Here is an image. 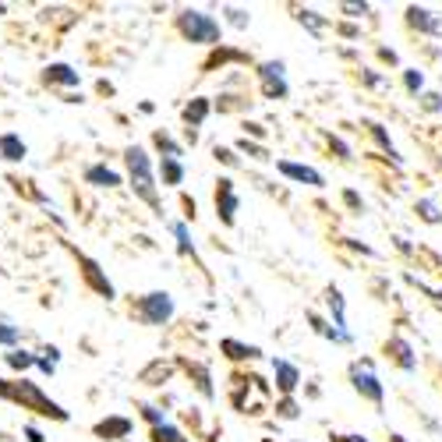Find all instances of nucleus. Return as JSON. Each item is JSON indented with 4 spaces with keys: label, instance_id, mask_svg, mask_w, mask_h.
Masks as SVG:
<instances>
[{
    "label": "nucleus",
    "instance_id": "obj_1",
    "mask_svg": "<svg viewBox=\"0 0 442 442\" xmlns=\"http://www.w3.org/2000/svg\"><path fill=\"white\" fill-rule=\"evenodd\" d=\"M0 400L22 404V411H36L39 418H53V421H68L71 418L57 400H50L39 385L29 382V378H4V375H0Z\"/></svg>",
    "mask_w": 442,
    "mask_h": 442
},
{
    "label": "nucleus",
    "instance_id": "obj_2",
    "mask_svg": "<svg viewBox=\"0 0 442 442\" xmlns=\"http://www.w3.org/2000/svg\"><path fill=\"white\" fill-rule=\"evenodd\" d=\"M124 163H128V174H131V188L142 202H149L156 209V216H163L159 195H156V174H152V159L142 145H128L124 149Z\"/></svg>",
    "mask_w": 442,
    "mask_h": 442
},
{
    "label": "nucleus",
    "instance_id": "obj_3",
    "mask_svg": "<svg viewBox=\"0 0 442 442\" xmlns=\"http://www.w3.org/2000/svg\"><path fill=\"white\" fill-rule=\"evenodd\" d=\"M177 32L188 39V43H198V46H219V39H223V29H219V22L198 8H188L177 15Z\"/></svg>",
    "mask_w": 442,
    "mask_h": 442
},
{
    "label": "nucleus",
    "instance_id": "obj_4",
    "mask_svg": "<svg viewBox=\"0 0 442 442\" xmlns=\"http://www.w3.org/2000/svg\"><path fill=\"white\" fill-rule=\"evenodd\" d=\"M131 311H135V318L145 322V325H167V322L174 318V297H170L167 290H152V294L138 297Z\"/></svg>",
    "mask_w": 442,
    "mask_h": 442
},
{
    "label": "nucleus",
    "instance_id": "obj_5",
    "mask_svg": "<svg viewBox=\"0 0 442 442\" xmlns=\"http://www.w3.org/2000/svg\"><path fill=\"white\" fill-rule=\"evenodd\" d=\"M258 82H262V96L265 99H287V92H290V85H287V64L283 61L258 64Z\"/></svg>",
    "mask_w": 442,
    "mask_h": 442
},
{
    "label": "nucleus",
    "instance_id": "obj_6",
    "mask_svg": "<svg viewBox=\"0 0 442 442\" xmlns=\"http://www.w3.org/2000/svg\"><path fill=\"white\" fill-rule=\"evenodd\" d=\"M75 258H78V265H82V280H85V287L96 290V294L106 297V301H114L117 290H114V283H110V276L99 269V262L89 258V255H82V251H75Z\"/></svg>",
    "mask_w": 442,
    "mask_h": 442
},
{
    "label": "nucleus",
    "instance_id": "obj_7",
    "mask_svg": "<svg viewBox=\"0 0 442 442\" xmlns=\"http://www.w3.org/2000/svg\"><path fill=\"white\" fill-rule=\"evenodd\" d=\"M351 382H354V390H358L364 400H371L375 407H382V400H385V390H382L378 375H375L368 364H351Z\"/></svg>",
    "mask_w": 442,
    "mask_h": 442
},
{
    "label": "nucleus",
    "instance_id": "obj_8",
    "mask_svg": "<svg viewBox=\"0 0 442 442\" xmlns=\"http://www.w3.org/2000/svg\"><path fill=\"white\" fill-rule=\"evenodd\" d=\"M241 209V198H237V188L230 177H219L216 181V216L223 219V227H234V216Z\"/></svg>",
    "mask_w": 442,
    "mask_h": 442
},
{
    "label": "nucleus",
    "instance_id": "obj_9",
    "mask_svg": "<svg viewBox=\"0 0 442 442\" xmlns=\"http://www.w3.org/2000/svg\"><path fill=\"white\" fill-rule=\"evenodd\" d=\"M131 418H121V414H110V418H103V421H96V428H92V435L96 439H103V442H121V439H128L131 435Z\"/></svg>",
    "mask_w": 442,
    "mask_h": 442
},
{
    "label": "nucleus",
    "instance_id": "obj_10",
    "mask_svg": "<svg viewBox=\"0 0 442 442\" xmlns=\"http://www.w3.org/2000/svg\"><path fill=\"white\" fill-rule=\"evenodd\" d=\"M272 378H276V390H280L283 397H294L297 385H301L297 364H290V361H283V358H272Z\"/></svg>",
    "mask_w": 442,
    "mask_h": 442
},
{
    "label": "nucleus",
    "instance_id": "obj_11",
    "mask_svg": "<svg viewBox=\"0 0 442 442\" xmlns=\"http://www.w3.org/2000/svg\"><path fill=\"white\" fill-rule=\"evenodd\" d=\"M276 170H280L283 177H290V181H297V184H308V188H322L325 184V177L315 167H304V163H294V159H280Z\"/></svg>",
    "mask_w": 442,
    "mask_h": 442
},
{
    "label": "nucleus",
    "instance_id": "obj_12",
    "mask_svg": "<svg viewBox=\"0 0 442 442\" xmlns=\"http://www.w3.org/2000/svg\"><path fill=\"white\" fill-rule=\"evenodd\" d=\"M407 25H411L414 32H425V36H439V32H442V22H439L428 8H418V4L407 8Z\"/></svg>",
    "mask_w": 442,
    "mask_h": 442
},
{
    "label": "nucleus",
    "instance_id": "obj_13",
    "mask_svg": "<svg viewBox=\"0 0 442 442\" xmlns=\"http://www.w3.org/2000/svg\"><path fill=\"white\" fill-rule=\"evenodd\" d=\"M385 354H390L404 371H414L418 368V358H414V347L404 340V337H393V340H385Z\"/></svg>",
    "mask_w": 442,
    "mask_h": 442
},
{
    "label": "nucleus",
    "instance_id": "obj_14",
    "mask_svg": "<svg viewBox=\"0 0 442 442\" xmlns=\"http://www.w3.org/2000/svg\"><path fill=\"white\" fill-rule=\"evenodd\" d=\"M29 156V145L22 142L18 131H4L0 135V159H8V163H22Z\"/></svg>",
    "mask_w": 442,
    "mask_h": 442
},
{
    "label": "nucleus",
    "instance_id": "obj_15",
    "mask_svg": "<svg viewBox=\"0 0 442 442\" xmlns=\"http://www.w3.org/2000/svg\"><path fill=\"white\" fill-rule=\"evenodd\" d=\"M85 181L96 184V188H117L121 184V174L110 170L106 163H92V167H85Z\"/></svg>",
    "mask_w": 442,
    "mask_h": 442
},
{
    "label": "nucleus",
    "instance_id": "obj_16",
    "mask_svg": "<svg viewBox=\"0 0 442 442\" xmlns=\"http://www.w3.org/2000/svg\"><path fill=\"white\" fill-rule=\"evenodd\" d=\"M209 110H212V103L205 99V96H195L184 110H181V117H184V124H188V131L191 128H198V124H205V117H209Z\"/></svg>",
    "mask_w": 442,
    "mask_h": 442
},
{
    "label": "nucleus",
    "instance_id": "obj_17",
    "mask_svg": "<svg viewBox=\"0 0 442 442\" xmlns=\"http://www.w3.org/2000/svg\"><path fill=\"white\" fill-rule=\"evenodd\" d=\"M43 82H46V85H78L82 75H78L71 64H50V68L43 71Z\"/></svg>",
    "mask_w": 442,
    "mask_h": 442
},
{
    "label": "nucleus",
    "instance_id": "obj_18",
    "mask_svg": "<svg viewBox=\"0 0 442 442\" xmlns=\"http://www.w3.org/2000/svg\"><path fill=\"white\" fill-rule=\"evenodd\" d=\"M325 301H329V311H333V329L337 333H347V304H344V294L337 287L325 290Z\"/></svg>",
    "mask_w": 442,
    "mask_h": 442
},
{
    "label": "nucleus",
    "instance_id": "obj_19",
    "mask_svg": "<svg viewBox=\"0 0 442 442\" xmlns=\"http://www.w3.org/2000/svg\"><path fill=\"white\" fill-rule=\"evenodd\" d=\"M159 177L167 188H181L184 184V163L181 159H159Z\"/></svg>",
    "mask_w": 442,
    "mask_h": 442
},
{
    "label": "nucleus",
    "instance_id": "obj_20",
    "mask_svg": "<svg viewBox=\"0 0 442 442\" xmlns=\"http://www.w3.org/2000/svg\"><path fill=\"white\" fill-rule=\"evenodd\" d=\"M219 351H223L230 361H251V358L262 354L258 347H244V344H237V340H230V337H227V340H219Z\"/></svg>",
    "mask_w": 442,
    "mask_h": 442
},
{
    "label": "nucleus",
    "instance_id": "obj_21",
    "mask_svg": "<svg viewBox=\"0 0 442 442\" xmlns=\"http://www.w3.org/2000/svg\"><path fill=\"white\" fill-rule=\"evenodd\" d=\"M152 142H156V149H159V159H181V156H184V149H181L167 131H156Z\"/></svg>",
    "mask_w": 442,
    "mask_h": 442
},
{
    "label": "nucleus",
    "instance_id": "obj_22",
    "mask_svg": "<svg viewBox=\"0 0 442 442\" xmlns=\"http://www.w3.org/2000/svg\"><path fill=\"white\" fill-rule=\"evenodd\" d=\"M4 361H8L15 371H29V368H36V354H32V351H22V347L8 351V354H4Z\"/></svg>",
    "mask_w": 442,
    "mask_h": 442
},
{
    "label": "nucleus",
    "instance_id": "obj_23",
    "mask_svg": "<svg viewBox=\"0 0 442 442\" xmlns=\"http://www.w3.org/2000/svg\"><path fill=\"white\" fill-rule=\"evenodd\" d=\"M170 371H174L170 364H163V361H152V364L142 371V382H145V385H163V378H170Z\"/></svg>",
    "mask_w": 442,
    "mask_h": 442
},
{
    "label": "nucleus",
    "instance_id": "obj_24",
    "mask_svg": "<svg viewBox=\"0 0 442 442\" xmlns=\"http://www.w3.org/2000/svg\"><path fill=\"white\" fill-rule=\"evenodd\" d=\"M152 442H188V439H184L181 428H174L170 421H163V425L152 428Z\"/></svg>",
    "mask_w": 442,
    "mask_h": 442
},
{
    "label": "nucleus",
    "instance_id": "obj_25",
    "mask_svg": "<svg viewBox=\"0 0 442 442\" xmlns=\"http://www.w3.org/2000/svg\"><path fill=\"white\" fill-rule=\"evenodd\" d=\"M414 209H418V216L425 219V223H442V212H439V205H435L432 198H421Z\"/></svg>",
    "mask_w": 442,
    "mask_h": 442
},
{
    "label": "nucleus",
    "instance_id": "obj_26",
    "mask_svg": "<svg viewBox=\"0 0 442 442\" xmlns=\"http://www.w3.org/2000/svg\"><path fill=\"white\" fill-rule=\"evenodd\" d=\"M170 230H174V237H177V248H181V255H191V258H195V241H191L188 227H184V223H174Z\"/></svg>",
    "mask_w": 442,
    "mask_h": 442
},
{
    "label": "nucleus",
    "instance_id": "obj_27",
    "mask_svg": "<svg viewBox=\"0 0 442 442\" xmlns=\"http://www.w3.org/2000/svg\"><path fill=\"white\" fill-rule=\"evenodd\" d=\"M22 340V329L18 325H11V322H0V347H8V351H15V344Z\"/></svg>",
    "mask_w": 442,
    "mask_h": 442
},
{
    "label": "nucleus",
    "instance_id": "obj_28",
    "mask_svg": "<svg viewBox=\"0 0 442 442\" xmlns=\"http://www.w3.org/2000/svg\"><path fill=\"white\" fill-rule=\"evenodd\" d=\"M368 135H371V138H375V142H378V145H382L385 152H390V156H397V149H393V138H390V135H385V128H382V124L368 121Z\"/></svg>",
    "mask_w": 442,
    "mask_h": 442
},
{
    "label": "nucleus",
    "instance_id": "obj_29",
    "mask_svg": "<svg viewBox=\"0 0 442 442\" xmlns=\"http://www.w3.org/2000/svg\"><path fill=\"white\" fill-rule=\"evenodd\" d=\"M297 22L308 25L311 32H322V29H325V18H322L318 11H311V8H301V11H297Z\"/></svg>",
    "mask_w": 442,
    "mask_h": 442
},
{
    "label": "nucleus",
    "instance_id": "obj_30",
    "mask_svg": "<svg viewBox=\"0 0 442 442\" xmlns=\"http://www.w3.org/2000/svg\"><path fill=\"white\" fill-rule=\"evenodd\" d=\"M404 89H407L411 96H418V92L425 89V75L414 71V68H407V71H404Z\"/></svg>",
    "mask_w": 442,
    "mask_h": 442
},
{
    "label": "nucleus",
    "instance_id": "obj_31",
    "mask_svg": "<svg viewBox=\"0 0 442 442\" xmlns=\"http://www.w3.org/2000/svg\"><path fill=\"white\" fill-rule=\"evenodd\" d=\"M227 61H241V53L237 50H216L212 57H209V64L205 68H216V64H227Z\"/></svg>",
    "mask_w": 442,
    "mask_h": 442
},
{
    "label": "nucleus",
    "instance_id": "obj_32",
    "mask_svg": "<svg viewBox=\"0 0 442 442\" xmlns=\"http://www.w3.org/2000/svg\"><path fill=\"white\" fill-rule=\"evenodd\" d=\"M421 106L428 110V114H439V110H442V96L439 92H425L421 96Z\"/></svg>",
    "mask_w": 442,
    "mask_h": 442
},
{
    "label": "nucleus",
    "instance_id": "obj_33",
    "mask_svg": "<svg viewBox=\"0 0 442 442\" xmlns=\"http://www.w3.org/2000/svg\"><path fill=\"white\" fill-rule=\"evenodd\" d=\"M138 411H142V418H145V421H149L152 428H156V425H163V421H167V414H163L159 407H138Z\"/></svg>",
    "mask_w": 442,
    "mask_h": 442
},
{
    "label": "nucleus",
    "instance_id": "obj_34",
    "mask_svg": "<svg viewBox=\"0 0 442 442\" xmlns=\"http://www.w3.org/2000/svg\"><path fill=\"white\" fill-rule=\"evenodd\" d=\"M280 414H283L287 421H294V418L301 414V407H297V400H294V397H283V404H280Z\"/></svg>",
    "mask_w": 442,
    "mask_h": 442
},
{
    "label": "nucleus",
    "instance_id": "obj_35",
    "mask_svg": "<svg viewBox=\"0 0 442 442\" xmlns=\"http://www.w3.org/2000/svg\"><path fill=\"white\" fill-rule=\"evenodd\" d=\"M216 159H219V163H227V167H237V152L227 149V145H216Z\"/></svg>",
    "mask_w": 442,
    "mask_h": 442
},
{
    "label": "nucleus",
    "instance_id": "obj_36",
    "mask_svg": "<svg viewBox=\"0 0 442 442\" xmlns=\"http://www.w3.org/2000/svg\"><path fill=\"white\" fill-rule=\"evenodd\" d=\"M227 15H230V25H237V29H244V25L251 22V15L241 11V8H227Z\"/></svg>",
    "mask_w": 442,
    "mask_h": 442
},
{
    "label": "nucleus",
    "instance_id": "obj_37",
    "mask_svg": "<svg viewBox=\"0 0 442 442\" xmlns=\"http://www.w3.org/2000/svg\"><path fill=\"white\" fill-rule=\"evenodd\" d=\"M195 378H198V390H202V397H212V385H209V371L195 364Z\"/></svg>",
    "mask_w": 442,
    "mask_h": 442
},
{
    "label": "nucleus",
    "instance_id": "obj_38",
    "mask_svg": "<svg viewBox=\"0 0 442 442\" xmlns=\"http://www.w3.org/2000/svg\"><path fill=\"white\" fill-rule=\"evenodd\" d=\"M329 145H333V149L340 152V159H351V145H347L344 138H337V135H329Z\"/></svg>",
    "mask_w": 442,
    "mask_h": 442
},
{
    "label": "nucleus",
    "instance_id": "obj_39",
    "mask_svg": "<svg viewBox=\"0 0 442 442\" xmlns=\"http://www.w3.org/2000/svg\"><path fill=\"white\" fill-rule=\"evenodd\" d=\"M241 149H244V152H248V156H255V159H269V152H265V149H262V145H251V142H248V138H244V142H241Z\"/></svg>",
    "mask_w": 442,
    "mask_h": 442
},
{
    "label": "nucleus",
    "instance_id": "obj_40",
    "mask_svg": "<svg viewBox=\"0 0 442 442\" xmlns=\"http://www.w3.org/2000/svg\"><path fill=\"white\" fill-rule=\"evenodd\" d=\"M344 202H347L354 212H361V209H364V202H361V195H358V191H344Z\"/></svg>",
    "mask_w": 442,
    "mask_h": 442
},
{
    "label": "nucleus",
    "instance_id": "obj_41",
    "mask_svg": "<svg viewBox=\"0 0 442 442\" xmlns=\"http://www.w3.org/2000/svg\"><path fill=\"white\" fill-rule=\"evenodd\" d=\"M344 11H347V15H354V18H361L368 8H364V4H344Z\"/></svg>",
    "mask_w": 442,
    "mask_h": 442
},
{
    "label": "nucleus",
    "instance_id": "obj_42",
    "mask_svg": "<svg viewBox=\"0 0 442 442\" xmlns=\"http://www.w3.org/2000/svg\"><path fill=\"white\" fill-rule=\"evenodd\" d=\"M25 439H29V442H46V439H43V432H39V428H32V425L25 428Z\"/></svg>",
    "mask_w": 442,
    "mask_h": 442
},
{
    "label": "nucleus",
    "instance_id": "obj_43",
    "mask_svg": "<svg viewBox=\"0 0 442 442\" xmlns=\"http://www.w3.org/2000/svg\"><path fill=\"white\" fill-rule=\"evenodd\" d=\"M333 439H337V442H368L364 435H333Z\"/></svg>",
    "mask_w": 442,
    "mask_h": 442
},
{
    "label": "nucleus",
    "instance_id": "obj_44",
    "mask_svg": "<svg viewBox=\"0 0 442 442\" xmlns=\"http://www.w3.org/2000/svg\"><path fill=\"white\" fill-rule=\"evenodd\" d=\"M378 57H382V61H390V64H397V53H393V50H385V46L378 50Z\"/></svg>",
    "mask_w": 442,
    "mask_h": 442
},
{
    "label": "nucleus",
    "instance_id": "obj_45",
    "mask_svg": "<svg viewBox=\"0 0 442 442\" xmlns=\"http://www.w3.org/2000/svg\"><path fill=\"white\" fill-rule=\"evenodd\" d=\"M244 128H248L251 135H258V138H265V128H262V124H255V121H251V124H244Z\"/></svg>",
    "mask_w": 442,
    "mask_h": 442
},
{
    "label": "nucleus",
    "instance_id": "obj_46",
    "mask_svg": "<svg viewBox=\"0 0 442 442\" xmlns=\"http://www.w3.org/2000/svg\"><path fill=\"white\" fill-rule=\"evenodd\" d=\"M390 442H407V435H400V432H397V435H390Z\"/></svg>",
    "mask_w": 442,
    "mask_h": 442
}]
</instances>
